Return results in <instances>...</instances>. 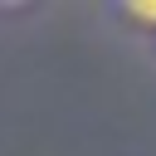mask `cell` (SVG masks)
Returning a JSON list of instances; mask_svg holds the SVG:
<instances>
[{
	"instance_id": "cell-1",
	"label": "cell",
	"mask_w": 156,
	"mask_h": 156,
	"mask_svg": "<svg viewBox=\"0 0 156 156\" xmlns=\"http://www.w3.org/2000/svg\"><path fill=\"white\" fill-rule=\"evenodd\" d=\"M122 15L136 24H156V5H122Z\"/></svg>"
}]
</instances>
